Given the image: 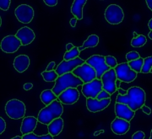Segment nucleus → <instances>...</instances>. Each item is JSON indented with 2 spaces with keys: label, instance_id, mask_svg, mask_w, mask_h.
Masks as SVG:
<instances>
[{
  "label": "nucleus",
  "instance_id": "ddd939ff",
  "mask_svg": "<svg viewBox=\"0 0 152 139\" xmlns=\"http://www.w3.org/2000/svg\"><path fill=\"white\" fill-rule=\"evenodd\" d=\"M15 15L20 23L29 24L34 18V9L28 4H20L15 9Z\"/></svg>",
  "mask_w": 152,
  "mask_h": 139
},
{
  "label": "nucleus",
  "instance_id": "1a4fd4ad",
  "mask_svg": "<svg viewBox=\"0 0 152 139\" xmlns=\"http://www.w3.org/2000/svg\"><path fill=\"white\" fill-rule=\"evenodd\" d=\"M103 90V84L101 79H96L90 83L84 84L82 85V94L86 99L93 98L96 99L98 95Z\"/></svg>",
  "mask_w": 152,
  "mask_h": 139
},
{
  "label": "nucleus",
  "instance_id": "4468645a",
  "mask_svg": "<svg viewBox=\"0 0 152 139\" xmlns=\"http://www.w3.org/2000/svg\"><path fill=\"white\" fill-rule=\"evenodd\" d=\"M80 99V91L75 88H69L62 92L58 98L64 105H74Z\"/></svg>",
  "mask_w": 152,
  "mask_h": 139
},
{
  "label": "nucleus",
  "instance_id": "bb28decb",
  "mask_svg": "<svg viewBox=\"0 0 152 139\" xmlns=\"http://www.w3.org/2000/svg\"><path fill=\"white\" fill-rule=\"evenodd\" d=\"M147 42V38L144 35H139L137 38H133L131 41V46L134 47H141Z\"/></svg>",
  "mask_w": 152,
  "mask_h": 139
},
{
  "label": "nucleus",
  "instance_id": "c756f323",
  "mask_svg": "<svg viewBox=\"0 0 152 139\" xmlns=\"http://www.w3.org/2000/svg\"><path fill=\"white\" fill-rule=\"evenodd\" d=\"M152 68V56L151 57H147L145 58H144V65H143V68L142 72L143 74H148L151 73V70Z\"/></svg>",
  "mask_w": 152,
  "mask_h": 139
},
{
  "label": "nucleus",
  "instance_id": "f704fd0d",
  "mask_svg": "<svg viewBox=\"0 0 152 139\" xmlns=\"http://www.w3.org/2000/svg\"><path fill=\"white\" fill-rule=\"evenodd\" d=\"M145 134L142 131H138L132 136V139H145Z\"/></svg>",
  "mask_w": 152,
  "mask_h": 139
},
{
  "label": "nucleus",
  "instance_id": "b1692460",
  "mask_svg": "<svg viewBox=\"0 0 152 139\" xmlns=\"http://www.w3.org/2000/svg\"><path fill=\"white\" fill-rule=\"evenodd\" d=\"M99 37L96 35H91L89 36V37L87 38L86 41H85L81 47H79L80 52H81L82 50L86 48H90V47H96L99 44Z\"/></svg>",
  "mask_w": 152,
  "mask_h": 139
},
{
  "label": "nucleus",
  "instance_id": "603ef678",
  "mask_svg": "<svg viewBox=\"0 0 152 139\" xmlns=\"http://www.w3.org/2000/svg\"><path fill=\"white\" fill-rule=\"evenodd\" d=\"M149 139H152V129L151 131V136H150V138Z\"/></svg>",
  "mask_w": 152,
  "mask_h": 139
},
{
  "label": "nucleus",
  "instance_id": "3c124183",
  "mask_svg": "<svg viewBox=\"0 0 152 139\" xmlns=\"http://www.w3.org/2000/svg\"><path fill=\"white\" fill-rule=\"evenodd\" d=\"M11 139H22V137H20V136H16V137H15V138H13Z\"/></svg>",
  "mask_w": 152,
  "mask_h": 139
},
{
  "label": "nucleus",
  "instance_id": "423d86ee",
  "mask_svg": "<svg viewBox=\"0 0 152 139\" xmlns=\"http://www.w3.org/2000/svg\"><path fill=\"white\" fill-rule=\"evenodd\" d=\"M86 63L87 64L91 65L96 70L98 79H101L102 75L111 69L106 63L105 57L102 55H93L86 60Z\"/></svg>",
  "mask_w": 152,
  "mask_h": 139
},
{
  "label": "nucleus",
  "instance_id": "e433bc0d",
  "mask_svg": "<svg viewBox=\"0 0 152 139\" xmlns=\"http://www.w3.org/2000/svg\"><path fill=\"white\" fill-rule=\"evenodd\" d=\"M44 3L48 6L54 7L58 4V0H44Z\"/></svg>",
  "mask_w": 152,
  "mask_h": 139
},
{
  "label": "nucleus",
  "instance_id": "7c9ffc66",
  "mask_svg": "<svg viewBox=\"0 0 152 139\" xmlns=\"http://www.w3.org/2000/svg\"><path fill=\"white\" fill-rule=\"evenodd\" d=\"M105 60H106V63L110 68H115L118 65L117 59L113 56H107L105 57Z\"/></svg>",
  "mask_w": 152,
  "mask_h": 139
},
{
  "label": "nucleus",
  "instance_id": "9b49d317",
  "mask_svg": "<svg viewBox=\"0 0 152 139\" xmlns=\"http://www.w3.org/2000/svg\"><path fill=\"white\" fill-rule=\"evenodd\" d=\"M84 63H86V61L84 59L80 58V57H77V58L70 60V61L63 60L58 64V66L57 67L56 72L58 74V76L65 74L68 73H72L79 66H81Z\"/></svg>",
  "mask_w": 152,
  "mask_h": 139
},
{
  "label": "nucleus",
  "instance_id": "79ce46f5",
  "mask_svg": "<svg viewBox=\"0 0 152 139\" xmlns=\"http://www.w3.org/2000/svg\"><path fill=\"white\" fill-rule=\"evenodd\" d=\"M74 47H75V46H74L72 43H68V44L66 45V51H67V52H70L71 50L74 48Z\"/></svg>",
  "mask_w": 152,
  "mask_h": 139
},
{
  "label": "nucleus",
  "instance_id": "f8f14e48",
  "mask_svg": "<svg viewBox=\"0 0 152 139\" xmlns=\"http://www.w3.org/2000/svg\"><path fill=\"white\" fill-rule=\"evenodd\" d=\"M22 46L21 41L16 36L10 35L4 38L1 41V49L5 53H15Z\"/></svg>",
  "mask_w": 152,
  "mask_h": 139
},
{
  "label": "nucleus",
  "instance_id": "39448f33",
  "mask_svg": "<svg viewBox=\"0 0 152 139\" xmlns=\"http://www.w3.org/2000/svg\"><path fill=\"white\" fill-rule=\"evenodd\" d=\"M124 13L118 4H110L105 10V19L111 25H118L124 20Z\"/></svg>",
  "mask_w": 152,
  "mask_h": 139
},
{
  "label": "nucleus",
  "instance_id": "f3484780",
  "mask_svg": "<svg viewBox=\"0 0 152 139\" xmlns=\"http://www.w3.org/2000/svg\"><path fill=\"white\" fill-rule=\"evenodd\" d=\"M115 114L116 116L121 119H124L128 122H130L135 115V111H134L131 108L127 105L122 103L115 104Z\"/></svg>",
  "mask_w": 152,
  "mask_h": 139
},
{
  "label": "nucleus",
  "instance_id": "473e14b6",
  "mask_svg": "<svg viewBox=\"0 0 152 139\" xmlns=\"http://www.w3.org/2000/svg\"><path fill=\"white\" fill-rule=\"evenodd\" d=\"M10 0H1L0 1V9L2 10L7 11L10 7Z\"/></svg>",
  "mask_w": 152,
  "mask_h": 139
},
{
  "label": "nucleus",
  "instance_id": "8fccbe9b",
  "mask_svg": "<svg viewBox=\"0 0 152 139\" xmlns=\"http://www.w3.org/2000/svg\"><path fill=\"white\" fill-rule=\"evenodd\" d=\"M139 36V35L135 32V31H134V38H137Z\"/></svg>",
  "mask_w": 152,
  "mask_h": 139
},
{
  "label": "nucleus",
  "instance_id": "4c0bfd02",
  "mask_svg": "<svg viewBox=\"0 0 152 139\" xmlns=\"http://www.w3.org/2000/svg\"><path fill=\"white\" fill-rule=\"evenodd\" d=\"M141 110L145 114H147V115H151V109L150 107L147 106H143L141 107Z\"/></svg>",
  "mask_w": 152,
  "mask_h": 139
},
{
  "label": "nucleus",
  "instance_id": "a19ab883",
  "mask_svg": "<svg viewBox=\"0 0 152 139\" xmlns=\"http://www.w3.org/2000/svg\"><path fill=\"white\" fill-rule=\"evenodd\" d=\"M77 21H78V19L77 18H72L70 20V21H69V24H70V25L72 27H75L76 26V24H77Z\"/></svg>",
  "mask_w": 152,
  "mask_h": 139
},
{
  "label": "nucleus",
  "instance_id": "c9c22d12",
  "mask_svg": "<svg viewBox=\"0 0 152 139\" xmlns=\"http://www.w3.org/2000/svg\"><path fill=\"white\" fill-rule=\"evenodd\" d=\"M6 129V122L3 117H0V134L4 133Z\"/></svg>",
  "mask_w": 152,
  "mask_h": 139
},
{
  "label": "nucleus",
  "instance_id": "2f4dec72",
  "mask_svg": "<svg viewBox=\"0 0 152 139\" xmlns=\"http://www.w3.org/2000/svg\"><path fill=\"white\" fill-rule=\"evenodd\" d=\"M140 58V55L138 52L133 51V52H129L126 54V59L128 62H131V61H134L137 59Z\"/></svg>",
  "mask_w": 152,
  "mask_h": 139
},
{
  "label": "nucleus",
  "instance_id": "a878e982",
  "mask_svg": "<svg viewBox=\"0 0 152 139\" xmlns=\"http://www.w3.org/2000/svg\"><path fill=\"white\" fill-rule=\"evenodd\" d=\"M128 64L129 65L131 69L135 71L136 73H141L143 65H144V58L140 57L134 61H131L128 63Z\"/></svg>",
  "mask_w": 152,
  "mask_h": 139
},
{
  "label": "nucleus",
  "instance_id": "6ab92c4d",
  "mask_svg": "<svg viewBox=\"0 0 152 139\" xmlns=\"http://www.w3.org/2000/svg\"><path fill=\"white\" fill-rule=\"evenodd\" d=\"M38 122L37 118L34 116H26L23 118L20 126V132L23 135L30 134L34 132V130L37 128Z\"/></svg>",
  "mask_w": 152,
  "mask_h": 139
},
{
  "label": "nucleus",
  "instance_id": "a211bd4d",
  "mask_svg": "<svg viewBox=\"0 0 152 139\" xmlns=\"http://www.w3.org/2000/svg\"><path fill=\"white\" fill-rule=\"evenodd\" d=\"M17 38L21 41L22 46H27L35 40L36 35L31 28L27 26H24L20 28L15 34Z\"/></svg>",
  "mask_w": 152,
  "mask_h": 139
},
{
  "label": "nucleus",
  "instance_id": "412c9836",
  "mask_svg": "<svg viewBox=\"0 0 152 139\" xmlns=\"http://www.w3.org/2000/svg\"><path fill=\"white\" fill-rule=\"evenodd\" d=\"M63 129H64V120L61 117L53 120L48 126V133L51 134L53 137L58 136L62 132Z\"/></svg>",
  "mask_w": 152,
  "mask_h": 139
},
{
  "label": "nucleus",
  "instance_id": "aec40b11",
  "mask_svg": "<svg viewBox=\"0 0 152 139\" xmlns=\"http://www.w3.org/2000/svg\"><path fill=\"white\" fill-rule=\"evenodd\" d=\"M14 68L19 73H24L30 66V58L26 55H19L14 60Z\"/></svg>",
  "mask_w": 152,
  "mask_h": 139
},
{
  "label": "nucleus",
  "instance_id": "09e8293b",
  "mask_svg": "<svg viewBox=\"0 0 152 139\" xmlns=\"http://www.w3.org/2000/svg\"><path fill=\"white\" fill-rule=\"evenodd\" d=\"M148 37L150 38L151 40H152V31H150L148 34Z\"/></svg>",
  "mask_w": 152,
  "mask_h": 139
},
{
  "label": "nucleus",
  "instance_id": "f257e3e1",
  "mask_svg": "<svg viewBox=\"0 0 152 139\" xmlns=\"http://www.w3.org/2000/svg\"><path fill=\"white\" fill-rule=\"evenodd\" d=\"M126 95H118L116 99V103H122L127 105L134 111L141 109L146 100V95L145 90L138 86H133L128 90Z\"/></svg>",
  "mask_w": 152,
  "mask_h": 139
},
{
  "label": "nucleus",
  "instance_id": "6e6552de",
  "mask_svg": "<svg viewBox=\"0 0 152 139\" xmlns=\"http://www.w3.org/2000/svg\"><path fill=\"white\" fill-rule=\"evenodd\" d=\"M72 73L75 75L76 77L80 78L84 82V84L90 83L94 79H97L96 70L94 69V68H92L91 65L87 64L86 63L81 66H79Z\"/></svg>",
  "mask_w": 152,
  "mask_h": 139
},
{
  "label": "nucleus",
  "instance_id": "4be33fe9",
  "mask_svg": "<svg viewBox=\"0 0 152 139\" xmlns=\"http://www.w3.org/2000/svg\"><path fill=\"white\" fill-rule=\"evenodd\" d=\"M86 0H75L71 7V13L78 20L83 19V8L86 4Z\"/></svg>",
  "mask_w": 152,
  "mask_h": 139
},
{
  "label": "nucleus",
  "instance_id": "393cba45",
  "mask_svg": "<svg viewBox=\"0 0 152 139\" xmlns=\"http://www.w3.org/2000/svg\"><path fill=\"white\" fill-rule=\"evenodd\" d=\"M42 76L46 82H56L58 79V74H57L56 70L53 71H44L42 73Z\"/></svg>",
  "mask_w": 152,
  "mask_h": 139
},
{
  "label": "nucleus",
  "instance_id": "9d476101",
  "mask_svg": "<svg viewBox=\"0 0 152 139\" xmlns=\"http://www.w3.org/2000/svg\"><path fill=\"white\" fill-rule=\"evenodd\" d=\"M101 80L103 84V90L108 92L111 95L118 90V88L116 86L118 77L114 68H111L109 71L106 72L101 78Z\"/></svg>",
  "mask_w": 152,
  "mask_h": 139
},
{
  "label": "nucleus",
  "instance_id": "5701e85b",
  "mask_svg": "<svg viewBox=\"0 0 152 139\" xmlns=\"http://www.w3.org/2000/svg\"><path fill=\"white\" fill-rule=\"evenodd\" d=\"M58 97L57 96L54 94V92L53 90H45L42 92L40 99L42 102L46 106H49L50 104H52L53 102L58 100Z\"/></svg>",
  "mask_w": 152,
  "mask_h": 139
},
{
  "label": "nucleus",
  "instance_id": "2eb2a0df",
  "mask_svg": "<svg viewBox=\"0 0 152 139\" xmlns=\"http://www.w3.org/2000/svg\"><path fill=\"white\" fill-rule=\"evenodd\" d=\"M111 103V99H105L102 100H98L97 99L88 98L86 99V107L89 111L93 113L100 112L105 110Z\"/></svg>",
  "mask_w": 152,
  "mask_h": 139
},
{
  "label": "nucleus",
  "instance_id": "0eeeda50",
  "mask_svg": "<svg viewBox=\"0 0 152 139\" xmlns=\"http://www.w3.org/2000/svg\"><path fill=\"white\" fill-rule=\"evenodd\" d=\"M118 79L124 83H131L137 78V73L131 69L128 63H122L118 64L115 68Z\"/></svg>",
  "mask_w": 152,
  "mask_h": 139
},
{
  "label": "nucleus",
  "instance_id": "58836bf2",
  "mask_svg": "<svg viewBox=\"0 0 152 139\" xmlns=\"http://www.w3.org/2000/svg\"><path fill=\"white\" fill-rule=\"evenodd\" d=\"M33 88V84L31 83H26V84H24V90L26 91L31 90V89Z\"/></svg>",
  "mask_w": 152,
  "mask_h": 139
},
{
  "label": "nucleus",
  "instance_id": "a18cd8bd",
  "mask_svg": "<svg viewBox=\"0 0 152 139\" xmlns=\"http://www.w3.org/2000/svg\"><path fill=\"white\" fill-rule=\"evenodd\" d=\"M104 132V130H101V131H96L95 133H94V136L95 137H96V136H98L99 134H101V133H103Z\"/></svg>",
  "mask_w": 152,
  "mask_h": 139
},
{
  "label": "nucleus",
  "instance_id": "de8ad7c7",
  "mask_svg": "<svg viewBox=\"0 0 152 139\" xmlns=\"http://www.w3.org/2000/svg\"><path fill=\"white\" fill-rule=\"evenodd\" d=\"M120 84H121V81L119 79H118L117 82H116V86H117V88H118V90L120 88Z\"/></svg>",
  "mask_w": 152,
  "mask_h": 139
},
{
  "label": "nucleus",
  "instance_id": "49530a36",
  "mask_svg": "<svg viewBox=\"0 0 152 139\" xmlns=\"http://www.w3.org/2000/svg\"><path fill=\"white\" fill-rule=\"evenodd\" d=\"M148 27H149V29L152 31V18L150 20V21L148 23Z\"/></svg>",
  "mask_w": 152,
  "mask_h": 139
},
{
  "label": "nucleus",
  "instance_id": "c03bdc74",
  "mask_svg": "<svg viewBox=\"0 0 152 139\" xmlns=\"http://www.w3.org/2000/svg\"><path fill=\"white\" fill-rule=\"evenodd\" d=\"M146 4H147V7L152 11V0H146Z\"/></svg>",
  "mask_w": 152,
  "mask_h": 139
},
{
  "label": "nucleus",
  "instance_id": "ea45409f",
  "mask_svg": "<svg viewBox=\"0 0 152 139\" xmlns=\"http://www.w3.org/2000/svg\"><path fill=\"white\" fill-rule=\"evenodd\" d=\"M55 65L56 64H55L54 62H51V63L48 64V68H47L46 71H53V68H54Z\"/></svg>",
  "mask_w": 152,
  "mask_h": 139
},
{
  "label": "nucleus",
  "instance_id": "dca6fc26",
  "mask_svg": "<svg viewBox=\"0 0 152 139\" xmlns=\"http://www.w3.org/2000/svg\"><path fill=\"white\" fill-rule=\"evenodd\" d=\"M111 129L116 135H124L130 129V122L124 119L116 117L111 123Z\"/></svg>",
  "mask_w": 152,
  "mask_h": 139
},
{
  "label": "nucleus",
  "instance_id": "37998d69",
  "mask_svg": "<svg viewBox=\"0 0 152 139\" xmlns=\"http://www.w3.org/2000/svg\"><path fill=\"white\" fill-rule=\"evenodd\" d=\"M118 90V92H119V94H118V95H127V93H128V91L124 90H123V89H121V88H119Z\"/></svg>",
  "mask_w": 152,
  "mask_h": 139
},
{
  "label": "nucleus",
  "instance_id": "864d4df0",
  "mask_svg": "<svg viewBox=\"0 0 152 139\" xmlns=\"http://www.w3.org/2000/svg\"><path fill=\"white\" fill-rule=\"evenodd\" d=\"M2 25V19L0 18V26Z\"/></svg>",
  "mask_w": 152,
  "mask_h": 139
},
{
  "label": "nucleus",
  "instance_id": "c85d7f7f",
  "mask_svg": "<svg viewBox=\"0 0 152 139\" xmlns=\"http://www.w3.org/2000/svg\"><path fill=\"white\" fill-rule=\"evenodd\" d=\"M22 139H53V137L51 134H46V135H42V136H37L34 132L30 134L23 135Z\"/></svg>",
  "mask_w": 152,
  "mask_h": 139
},
{
  "label": "nucleus",
  "instance_id": "7ed1b4c3",
  "mask_svg": "<svg viewBox=\"0 0 152 139\" xmlns=\"http://www.w3.org/2000/svg\"><path fill=\"white\" fill-rule=\"evenodd\" d=\"M83 84H84V82L80 78L76 77L73 73H68L58 77V79L55 82V85L53 88V91L54 92L55 95L58 97L60 94L66 90L67 89H69V88L77 89L78 86H82Z\"/></svg>",
  "mask_w": 152,
  "mask_h": 139
},
{
  "label": "nucleus",
  "instance_id": "cd10ccee",
  "mask_svg": "<svg viewBox=\"0 0 152 139\" xmlns=\"http://www.w3.org/2000/svg\"><path fill=\"white\" fill-rule=\"evenodd\" d=\"M80 52L79 50V47H75L70 52H66L65 54L64 55V60L70 61V60H74L77 57H80Z\"/></svg>",
  "mask_w": 152,
  "mask_h": 139
},
{
  "label": "nucleus",
  "instance_id": "5fc2aeb1",
  "mask_svg": "<svg viewBox=\"0 0 152 139\" xmlns=\"http://www.w3.org/2000/svg\"><path fill=\"white\" fill-rule=\"evenodd\" d=\"M151 73H152V68H151Z\"/></svg>",
  "mask_w": 152,
  "mask_h": 139
},
{
  "label": "nucleus",
  "instance_id": "f03ea898",
  "mask_svg": "<svg viewBox=\"0 0 152 139\" xmlns=\"http://www.w3.org/2000/svg\"><path fill=\"white\" fill-rule=\"evenodd\" d=\"M63 113H64L63 104L58 100H57L40 111L37 116L38 122L43 125L48 126L53 120L61 117Z\"/></svg>",
  "mask_w": 152,
  "mask_h": 139
},
{
  "label": "nucleus",
  "instance_id": "20e7f679",
  "mask_svg": "<svg viewBox=\"0 0 152 139\" xmlns=\"http://www.w3.org/2000/svg\"><path fill=\"white\" fill-rule=\"evenodd\" d=\"M26 111V105L21 100H19L17 99H12L6 103L5 113L11 119L19 120L25 118Z\"/></svg>",
  "mask_w": 152,
  "mask_h": 139
},
{
  "label": "nucleus",
  "instance_id": "72a5a7b5",
  "mask_svg": "<svg viewBox=\"0 0 152 139\" xmlns=\"http://www.w3.org/2000/svg\"><path fill=\"white\" fill-rule=\"evenodd\" d=\"M111 97V95L109 94L108 92H107L106 90H102L99 95H98L97 99L98 100H105V99H109Z\"/></svg>",
  "mask_w": 152,
  "mask_h": 139
}]
</instances>
